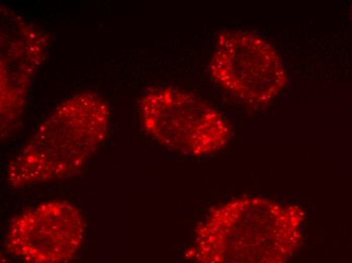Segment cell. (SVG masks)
<instances>
[{"label": "cell", "mask_w": 352, "mask_h": 263, "mask_svg": "<svg viewBox=\"0 0 352 263\" xmlns=\"http://www.w3.org/2000/svg\"><path fill=\"white\" fill-rule=\"evenodd\" d=\"M305 219L297 205L232 198L199 222L186 258L195 263H287L302 244Z\"/></svg>", "instance_id": "cell-1"}, {"label": "cell", "mask_w": 352, "mask_h": 263, "mask_svg": "<svg viewBox=\"0 0 352 263\" xmlns=\"http://www.w3.org/2000/svg\"><path fill=\"white\" fill-rule=\"evenodd\" d=\"M109 124L111 111L100 94L83 91L66 98L6 166L8 187L23 190L77 174L104 144Z\"/></svg>", "instance_id": "cell-2"}, {"label": "cell", "mask_w": 352, "mask_h": 263, "mask_svg": "<svg viewBox=\"0 0 352 263\" xmlns=\"http://www.w3.org/2000/svg\"><path fill=\"white\" fill-rule=\"evenodd\" d=\"M142 127L165 148L205 157L228 145L231 128L224 115L194 93L171 87L148 89L139 100Z\"/></svg>", "instance_id": "cell-3"}, {"label": "cell", "mask_w": 352, "mask_h": 263, "mask_svg": "<svg viewBox=\"0 0 352 263\" xmlns=\"http://www.w3.org/2000/svg\"><path fill=\"white\" fill-rule=\"evenodd\" d=\"M209 71L221 89L250 106H267L287 83L278 51L249 32H222L214 45Z\"/></svg>", "instance_id": "cell-4"}, {"label": "cell", "mask_w": 352, "mask_h": 263, "mask_svg": "<svg viewBox=\"0 0 352 263\" xmlns=\"http://www.w3.org/2000/svg\"><path fill=\"white\" fill-rule=\"evenodd\" d=\"M50 37L16 10L0 5V133L10 138L21 124L34 79Z\"/></svg>", "instance_id": "cell-5"}, {"label": "cell", "mask_w": 352, "mask_h": 263, "mask_svg": "<svg viewBox=\"0 0 352 263\" xmlns=\"http://www.w3.org/2000/svg\"><path fill=\"white\" fill-rule=\"evenodd\" d=\"M87 221L68 201L41 203L16 215L8 226L4 247L23 263H68L85 242Z\"/></svg>", "instance_id": "cell-6"}, {"label": "cell", "mask_w": 352, "mask_h": 263, "mask_svg": "<svg viewBox=\"0 0 352 263\" xmlns=\"http://www.w3.org/2000/svg\"><path fill=\"white\" fill-rule=\"evenodd\" d=\"M351 16H352V6H351Z\"/></svg>", "instance_id": "cell-7"}]
</instances>
